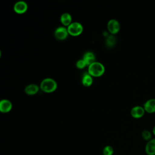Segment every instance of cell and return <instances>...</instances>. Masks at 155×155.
Listing matches in <instances>:
<instances>
[{"label": "cell", "instance_id": "cell-1", "mask_svg": "<svg viewBox=\"0 0 155 155\" xmlns=\"http://www.w3.org/2000/svg\"><path fill=\"white\" fill-rule=\"evenodd\" d=\"M58 87L57 82L52 78H47L44 79L40 84V88L47 93L54 92Z\"/></svg>", "mask_w": 155, "mask_h": 155}, {"label": "cell", "instance_id": "cell-2", "mask_svg": "<svg viewBox=\"0 0 155 155\" xmlns=\"http://www.w3.org/2000/svg\"><path fill=\"white\" fill-rule=\"evenodd\" d=\"M88 67V73L93 77L101 76L105 72L104 65L99 62L96 61Z\"/></svg>", "mask_w": 155, "mask_h": 155}, {"label": "cell", "instance_id": "cell-3", "mask_svg": "<svg viewBox=\"0 0 155 155\" xmlns=\"http://www.w3.org/2000/svg\"><path fill=\"white\" fill-rule=\"evenodd\" d=\"M67 30L70 35L73 36H78L82 33L84 28L80 22H73L67 27Z\"/></svg>", "mask_w": 155, "mask_h": 155}, {"label": "cell", "instance_id": "cell-4", "mask_svg": "<svg viewBox=\"0 0 155 155\" xmlns=\"http://www.w3.org/2000/svg\"><path fill=\"white\" fill-rule=\"evenodd\" d=\"M107 29L111 35H115L119 31L120 25L117 20L111 19L107 23Z\"/></svg>", "mask_w": 155, "mask_h": 155}, {"label": "cell", "instance_id": "cell-5", "mask_svg": "<svg viewBox=\"0 0 155 155\" xmlns=\"http://www.w3.org/2000/svg\"><path fill=\"white\" fill-rule=\"evenodd\" d=\"M54 35L57 39L62 41L67 39L69 34L67 30V28H65L63 26H60L55 29Z\"/></svg>", "mask_w": 155, "mask_h": 155}, {"label": "cell", "instance_id": "cell-6", "mask_svg": "<svg viewBox=\"0 0 155 155\" xmlns=\"http://www.w3.org/2000/svg\"><path fill=\"white\" fill-rule=\"evenodd\" d=\"M145 113L143 106L136 105L133 107L130 111L131 116L134 119H140L142 117Z\"/></svg>", "mask_w": 155, "mask_h": 155}, {"label": "cell", "instance_id": "cell-7", "mask_svg": "<svg viewBox=\"0 0 155 155\" xmlns=\"http://www.w3.org/2000/svg\"><path fill=\"white\" fill-rule=\"evenodd\" d=\"M27 9L28 5L24 1H19L16 2L13 6L14 11L18 14H23L27 12Z\"/></svg>", "mask_w": 155, "mask_h": 155}, {"label": "cell", "instance_id": "cell-8", "mask_svg": "<svg viewBox=\"0 0 155 155\" xmlns=\"http://www.w3.org/2000/svg\"><path fill=\"white\" fill-rule=\"evenodd\" d=\"M143 107L145 112L151 114L155 113V98H151L145 101Z\"/></svg>", "mask_w": 155, "mask_h": 155}, {"label": "cell", "instance_id": "cell-9", "mask_svg": "<svg viewBox=\"0 0 155 155\" xmlns=\"http://www.w3.org/2000/svg\"><path fill=\"white\" fill-rule=\"evenodd\" d=\"M12 104L10 101L4 99L0 101V111L2 113H7L11 111Z\"/></svg>", "mask_w": 155, "mask_h": 155}, {"label": "cell", "instance_id": "cell-10", "mask_svg": "<svg viewBox=\"0 0 155 155\" xmlns=\"http://www.w3.org/2000/svg\"><path fill=\"white\" fill-rule=\"evenodd\" d=\"M145 151L147 155H155V138L147 142L145 147Z\"/></svg>", "mask_w": 155, "mask_h": 155}, {"label": "cell", "instance_id": "cell-11", "mask_svg": "<svg viewBox=\"0 0 155 155\" xmlns=\"http://www.w3.org/2000/svg\"><path fill=\"white\" fill-rule=\"evenodd\" d=\"M40 87L35 84H31L27 85L25 87L24 91L28 95H34L36 94L39 90Z\"/></svg>", "mask_w": 155, "mask_h": 155}, {"label": "cell", "instance_id": "cell-12", "mask_svg": "<svg viewBox=\"0 0 155 155\" xmlns=\"http://www.w3.org/2000/svg\"><path fill=\"white\" fill-rule=\"evenodd\" d=\"M93 76L90 75L88 72H85L83 74L81 82L84 86L86 87H90L93 84Z\"/></svg>", "mask_w": 155, "mask_h": 155}, {"label": "cell", "instance_id": "cell-13", "mask_svg": "<svg viewBox=\"0 0 155 155\" xmlns=\"http://www.w3.org/2000/svg\"><path fill=\"white\" fill-rule=\"evenodd\" d=\"M61 22L64 26L68 27L73 22H72V17L71 15L68 13H64L61 15L60 18Z\"/></svg>", "mask_w": 155, "mask_h": 155}, {"label": "cell", "instance_id": "cell-14", "mask_svg": "<svg viewBox=\"0 0 155 155\" xmlns=\"http://www.w3.org/2000/svg\"><path fill=\"white\" fill-rule=\"evenodd\" d=\"M86 62L87 66H89L93 62H96V57L93 53L91 51H87L85 53L82 58Z\"/></svg>", "mask_w": 155, "mask_h": 155}, {"label": "cell", "instance_id": "cell-15", "mask_svg": "<svg viewBox=\"0 0 155 155\" xmlns=\"http://www.w3.org/2000/svg\"><path fill=\"white\" fill-rule=\"evenodd\" d=\"M116 43V38L113 36V35H108L105 39V44L108 47H112L115 45Z\"/></svg>", "mask_w": 155, "mask_h": 155}, {"label": "cell", "instance_id": "cell-16", "mask_svg": "<svg viewBox=\"0 0 155 155\" xmlns=\"http://www.w3.org/2000/svg\"><path fill=\"white\" fill-rule=\"evenodd\" d=\"M141 136H142V137L143 138V139H144L145 140H146L147 142L150 140L151 139H153L151 132L148 130H143L141 133Z\"/></svg>", "mask_w": 155, "mask_h": 155}, {"label": "cell", "instance_id": "cell-17", "mask_svg": "<svg viewBox=\"0 0 155 155\" xmlns=\"http://www.w3.org/2000/svg\"><path fill=\"white\" fill-rule=\"evenodd\" d=\"M103 155H113L114 149L111 145L105 146L102 150Z\"/></svg>", "mask_w": 155, "mask_h": 155}, {"label": "cell", "instance_id": "cell-18", "mask_svg": "<svg viewBox=\"0 0 155 155\" xmlns=\"http://www.w3.org/2000/svg\"><path fill=\"white\" fill-rule=\"evenodd\" d=\"M76 66L78 69H83L86 66H87L86 62L83 59H79L76 63Z\"/></svg>", "mask_w": 155, "mask_h": 155}, {"label": "cell", "instance_id": "cell-19", "mask_svg": "<svg viewBox=\"0 0 155 155\" xmlns=\"http://www.w3.org/2000/svg\"><path fill=\"white\" fill-rule=\"evenodd\" d=\"M152 133H153V134L155 136V126L153 127V131H152Z\"/></svg>", "mask_w": 155, "mask_h": 155}]
</instances>
